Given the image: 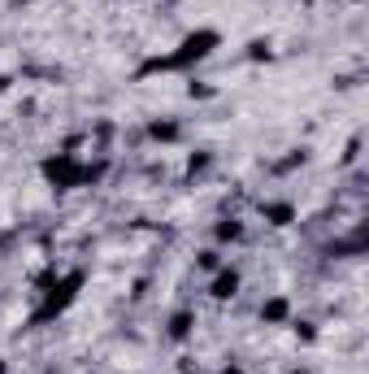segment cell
Wrapping results in <instances>:
<instances>
[{
  "label": "cell",
  "instance_id": "obj_1",
  "mask_svg": "<svg viewBox=\"0 0 369 374\" xmlns=\"http://www.w3.org/2000/svg\"><path fill=\"white\" fill-rule=\"evenodd\" d=\"M222 44V35L217 31H209V26H200V31H191V35L178 44V53H170V57H152L140 75H157V70H187V65H195V61H205L213 48Z\"/></svg>",
  "mask_w": 369,
  "mask_h": 374
},
{
  "label": "cell",
  "instance_id": "obj_2",
  "mask_svg": "<svg viewBox=\"0 0 369 374\" xmlns=\"http://www.w3.org/2000/svg\"><path fill=\"white\" fill-rule=\"evenodd\" d=\"M40 170H44V179H48L57 192L87 187V183H96L100 175H105V165H83L74 153H57V157H44V161H40Z\"/></svg>",
  "mask_w": 369,
  "mask_h": 374
},
{
  "label": "cell",
  "instance_id": "obj_3",
  "mask_svg": "<svg viewBox=\"0 0 369 374\" xmlns=\"http://www.w3.org/2000/svg\"><path fill=\"white\" fill-rule=\"evenodd\" d=\"M79 287H83V270H70V275H65L48 296H44V304H40V314L35 318H30V322H52L57 314H65V309H70V304H74V296H79Z\"/></svg>",
  "mask_w": 369,
  "mask_h": 374
},
{
  "label": "cell",
  "instance_id": "obj_4",
  "mask_svg": "<svg viewBox=\"0 0 369 374\" xmlns=\"http://www.w3.org/2000/svg\"><path fill=\"white\" fill-rule=\"evenodd\" d=\"M239 283H244L239 270H234V265H222L217 275H213V283H209V296H213V300H230L234 292H239Z\"/></svg>",
  "mask_w": 369,
  "mask_h": 374
},
{
  "label": "cell",
  "instance_id": "obj_5",
  "mask_svg": "<svg viewBox=\"0 0 369 374\" xmlns=\"http://www.w3.org/2000/svg\"><path fill=\"white\" fill-rule=\"evenodd\" d=\"M261 218L270 222V226H291V222H295V205H291V200H265V205H261Z\"/></svg>",
  "mask_w": 369,
  "mask_h": 374
},
{
  "label": "cell",
  "instance_id": "obj_6",
  "mask_svg": "<svg viewBox=\"0 0 369 374\" xmlns=\"http://www.w3.org/2000/svg\"><path fill=\"white\" fill-rule=\"evenodd\" d=\"M291 318V304H287V296H270L261 304V322H270V326H278V322H287Z\"/></svg>",
  "mask_w": 369,
  "mask_h": 374
},
{
  "label": "cell",
  "instance_id": "obj_7",
  "mask_svg": "<svg viewBox=\"0 0 369 374\" xmlns=\"http://www.w3.org/2000/svg\"><path fill=\"white\" fill-rule=\"evenodd\" d=\"M191 326H195V314H191V309H178V314L170 318V339H187Z\"/></svg>",
  "mask_w": 369,
  "mask_h": 374
},
{
  "label": "cell",
  "instance_id": "obj_8",
  "mask_svg": "<svg viewBox=\"0 0 369 374\" xmlns=\"http://www.w3.org/2000/svg\"><path fill=\"white\" fill-rule=\"evenodd\" d=\"M213 235H217L222 244H234V240H244V226L234 222V218H222V222L213 226Z\"/></svg>",
  "mask_w": 369,
  "mask_h": 374
},
{
  "label": "cell",
  "instance_id": "obj_9",
  "mask_svg": "<svg viewBox=\"0 0 369 374\" xmlns=\"http://www.w3.org/2000/svg\"><path fill=\"white\" fill-rule=\"evenodd\" d=\"M148 135H152V140H161V144H174L178 140V122H152Z\"/></svg>",
  "mask_w": 369,
  "mask_h": 374
},
{
  "label": "cell",
  "instance_id": "obj_10",
  "mask_svg": "<svg viewBox=\"0 0 369 374\" xmlns=\"http://www.w3.org/2000/svg\"><path fill=\"white\" fill-rule=\"evenodd\" d=\"M205 170H209V153H195L187 161V175H205Z\"/></svg>",
  "mask_w": 369,
  "mask_h": 374
},
{
  "label": "cell",
  "instance_id": "obj_11",
  "mask_svg": "<svg viewBox=\"0 0 369 374\" xmlns=\"http://www.w3.org/2000/svg\"><path fill=\"white\" fill-rule=\"evenodd\" d=\"M195 261H200V270H217V253H200Z\"/></svg>",
  "mask_w": 369,
  "mask_h": 374
},
{
  "label": "cell",
  "instance_id": "obj_12",
  "mask_svg": "<svg viewBox=\"0 0 369 374\" xmlns=\"http://www.w3.org/2000/svg\"><path fill=\"white\" fill-rule=\"evenodd\" d=\"M248 57H252V61H261V57H270V48H265V44H261V40H256V44H252V53H248Z\"/></svg>",
  "mask_w": 369,
  "mask_h": 374
},
{
  "label": "cell",
  "instance_id": "obj_13",
  "mask_svg": "<svg viewBox=\"0 0 369 374\" xmlns=\"http://www.w3.org/2000/svg\"><path fill=\"white\" fill-rule=\"evenodd\" d=\"M222 374H244V370H239V365H226V370H222Z\"/></svg>",
  "mask_w": 369,
  "mask_h": 374
},
{
  "label": "cell",
  "instance_id": "obj_14",
  "mask_svg": "<svg viewBox=\"0 0 369 374\" xmlns=\"http://www.w3.org/2000/svg\"><path fill=\"white\" fill-rule=\"evenodd\" d=\"M0 374H5V361H0Z\"/></svg>",
  "mask_w": 369,
  "mask_h": 374
}]
</instances>
